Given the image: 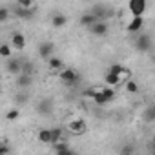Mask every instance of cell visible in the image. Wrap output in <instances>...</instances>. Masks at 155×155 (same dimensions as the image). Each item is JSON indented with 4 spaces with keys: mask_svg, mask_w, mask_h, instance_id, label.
<instances>
[{
    "mask_svg": "<svg viewBox=\"0 0 155 155\" xmlns=\"http://www.w3.org/2000/svg\"><path fill=\"white\" fill-rule=\"evenodd\" d=\"M51 24H53V28H64V26H68V17L57 13L51 17Z\"/></svg>",
    "mask_w": 155,
    "mask_h": 155,
    "instance_id": "cell-17",
    "label": "cell"
},
{
    "mask_svg": "<svg viewBox=\"0 0 155 155\" xmlns=\"http://www.w3.org/2000/svg\"><path fill=\"white\" fill-rule=\"evenodd\" d=\"M148 9V0H130L128 2V11L133 17H144Z\"/></svg>",
    "mask_w": 155,
    "mask_h": 155,
    "instance_id": "cell-3",
    "label": "cell"
},
{
    "mask_svg": "<svg viewBox=\"0 0 155 155\" xmlns=\"http://www.w3.org/2000/svg\"><path fill=\"white\" fill-rule=\"evenodd\" d=\"M135 49L140 51V53H148L151 49V37L148 33H140L139 31V37L135 38Z\"/></svg>",
    "mask_w": 155,
    "mask_h": 155,
    "instance_id": "cell-4",
    "label": "cell"
},
{
    "mask_svg": "<svg viewBox=\"0 0 155 155\" xmlns=\"http://www.w3.org/2000/svg\"><path fill=\"white\" fill-rule=\"evenodd\" d=\"M22 58H15V57H9L8 62H6V71L11 73V75H18L20 69H22Z\"/></svg>",
    "mask_w": 155,
    "mask_h": 155,
    "instance_id": "cell-10",
    "label": "cell"
},
{
    "mask_svg": "<svg viewBox=\"0 0 155 155\" xmlns=\"http://www.w3.org/2000/svg\"><path fill=\"white\" fill-rule=\"evenodd\" d=\"M11 48L17 51H22L26 48V37L24 33H13L11 35Z\"/></svg>",
    "mask_w": 155,
    "mask_h": 155,
    "instance_id": "cell-14",
    "label": "cell"
},
{
    "mask_svg": "<svg viewBox=\"0 0 155 155\" xmlns=\"http://www.w3.org/2000/svg\"><path fill=\"white\" fill-rule=\"evenodd\" d=\"M144 120L146 122H153L155 120V106H148L144 110Z\"/></svg>",
    "mask_w": 155,
    "mask_h": 155,
    "instance_id": "cell-22",
    "label": "cell"
},
{
    "mask_svg": "<svg viewBox=\"0 0 155 155\" xmlns=\"http://www.w3.org/2000/svg\"><path fill=\"white\" fill-rule=\"evenodd\" d=\"M124 84H126V91H128V93H137V91H139V86H137L133 81L128 79V81H124Z\"/></svg>",
    "mask_w": 155,
    "mask_h": 155,
    "instance_id": "cell-25",
    "label": "cell"
},
{
    "mask_svg": "<svg viewBox=\"0 0 155 155\" xmlns=\"http://www.w3.org/2000/svg\"><path fill=\"white\" fill-rule=\"evenodd\" d=\"M28 101H29V95H28V93H24V91H20V93L17 95V99H15V102H17V104H26Z\"/></svg>",
    "mask_w": 155,
    "mask_h": 155,
    "instance_id": "cell-26",
    "label": "cell"
},
{
    "mask_svg": "<svg viewBox=\"0 0 155 155\" xmlns=\"http://www.w3.org/2000/svg\"><path fill=\"white\" fill-rule=\"evenodd\" d=\"M142 28H144V17H133L130 20V24L126 26V31L128 33H139Z\"/></svg>",
    "mask_w": 155,
    "mask_h": 155,
    "instance_id": "cell-12",
    "label": "cell"
},
{
    "mask_svg": "<svg viewBox=\"0 0 155 155\" xmlns=\"http://www.w3.org/2000/svg\"><path fill=\"white\" fill-rule=\"evenodd\" d=\"M110 73L117 75L120 82L128 81V79H130V75H131V71H130L128 68H124L122 64H111V66H110Z\"/></svg>",
    "mask_w": 155,
    "mask_h": 155,
    "instance_id": "cell-7",
    "label": "cell"
},
{
    "mask_svg": "<svg viewBox=\"0 0 155 155\" xmlns=\"http://www.w3.org/2000/svg\"><path fill=\"white\" fill-rule=\"evenodd\" d=\"M17 6H20V8H33V0H17Z\"/></svg>",
    "mask_w": 155,
    "mask_h": 155,
    "instance_id": "cell-28",
    "label": "cell"
},
{
    "mask_svg": "<svg viewBox=\"0 0 155 155\" xmlns=\"http://www.w3.org/2000/svg\"><path fill=\"white\" fill-rule=\"evenodd\" d=\"M49 130H51V142H57L62 139V135H64L62 128H49Z\"/></svg>",
    "mask_w": 155,
    "mask_h": 155,
    "instance_id": "cell-23",
    "label": "cell"
},
{
    "mask_svg": "<svg viewBox=\"0 0 155 155\" xmlns=\"http://www.w3.org/2000/svg\"><path fill=\"white\" fill-rule=\"evenodd\" d=\"M120 153H133V148H131V146H124V148L120 150Z\"/></svg>",
    "mask_w": 155,
    "mask_h": 155,
    "instance_id": "cell-30",
    "label": "cell"
},
{
    "mask_svg": "<svg viewBox=\"0 0 155 155\" xmlns=\"http://www.w3.org/2000/svg\"><path fill=\"white\" fill-rule=\"evenodd\" d=\"M18 117H20V111H18V110H9V111L6 113V119H8V120H17Z\"/></svg>",
    "mask_w": 155,
    "mask_h": 155,
    "instance_id": "cell-27",
    "label": "cell"
},
{
    "mask_svg": "<svg viewBox=\"0 0 155 155\" xmlns=\"http://www.w3.org/2000/svg\"><path fill=\"white\" fill-rule=\"evenodd\" d=\"M29 86H31V75L29 73H18V77H17V88L26 90Z\"/></svg>",
    "mask_w": 155,
    "mask_h": 155,
    "instance_id": "cell-15",
    "label": "cell"
},
{
    "mask_svg": "<svg viewBox=\"0 0 155 155\" xmlns=\"http://www.w3.org/2000/svg\"><path fill=\"white\" fill-rule=\"evenodd\" d=\"M51 151H55V153H62V155L73 153L71 146H69L68 140H64V139H60V140H57V142H51Z\"/></svg>",
    "mask_w": 155,
    "mask_h": 155,
    "instance_id": "cell-11",
    "label": "cell"
},
{
    "mask_svg": "<svg viewBox=\"0 0 155 155\" xmlns=\"http://www.w3.org/2000/svg\"><path fill=\"white\" fill-rule=\"evenodd\" d=\"M11 13L20 18V20H29L33 17V9L31 8H20V6H15V9H11Z\"/></svg>",
    "mask_w": 155,
    "mask_h": 155,
    "instance_id": "cell-13",
    "label": "cell"
},
{
    "mask_svg": "<svg viewBox=\"0 0 155 155\" xmlns=\"http://www.w3.org/2000/svg\"><path fill=\"white\" fill-rule=\"evenodd\" d=\"M55 49H57L55 42H51V40H42V42L38 44V57L44 58V60H48V58L55 53Z\"/></svg>",
    "mask_w": 155,
    "mask_h": 155,
    "instance_id": "cell-6",
    "label": "cell"
},
{
    "mask_svg": "<svg viewBox=\"0 0 155 155\" xmlns=\"http://www.w3.org/2000/svg\"><path fill=\"white\" fill-rule=\"evenodd\" d=\"M97 20H99V18H97V17H95L91 11L84 13V15L79 18V22H81V26H82V28H90V26H91V24H95Z\"/></svg>",
    "mask_w": 155,
    "mask_h": 155,
    "instance_id": "cell-16",
    "label": "cell"
},
{
    "mask_svg": "<svg viewBox=\"0 0 155 155\" xmlns=\"http://www.w3.org/2000/svg\"><path fill=\"white\" fill-rule=\"evenodd\" d=\"M86 95H91V99L99 104V106H106L110 104L113 99H115V91L111 88H104V90H91V91H86Z\"/></svg>",
    "mask_w": 155,
    "mask_h": 155,
    "instance_id": "cell-1",
    "label": "cell"
},
{
    "mask_svg": "<svg viewBox=\"0 0 155 155\" xmlns=\"http://www.w3.org/2000/svg\"><path fill=\"white\" fill-rule=\"evenodd\" d=\"M9 151H11V148H9V146H6V144H0V155L9 153Z\"/></svg>",
    "mask_w": 155,
    "mask_h": 155,
    "instance_id": "cell-29",
    "label": "cell"
},
{
    "mask_svg": "<svg viewBox=\"0 0 155 155\" xmlns=\"http://www.w3.org/2000/svg\"><path fill=\"white\" fill-rule=\"evenodd\" d=\"M104 82H106L108 86H113V88H115V86H119V84H122V82L119 81V77H117V75H113V73H110V71H108V73H106V77H104Z\"/></svg>",
    "mask_w": 155,
    "mask_h": 155,
    "instance_id": "cell-20",
    "label": "cell"
},
{
    "mask_svg": "<svg viewBox=\"0 0 155 155\" xmlns=\"http://www.w3.org/2000/svg\"><path fill=\"white\" fill-rule=\"evenodd\" d=\"M88 29H90V33L95 35V37H104V35H108V24H106V20H97V22L91 24Z\"/></svg>",
    "mask_w": 155,
    "mask_h": 155,
    "instance_id": "cell-9",
    "label": "cell"
},
{
    "mask_svg": "<svg viewBox=\"0 0 155 155\" xmlns=\"http://www.w3.org/2000/svg\"><path fill=\"white\" fill-rule=\"evenodd\" d=\"M68 131H71L73 135H81L86 131V120L82 119H75V120H69L68 122Z\"/></svg>",
    "mask_w": 155,
    "mask_h": 155,
    "instance_id": "cell-8",
    "label": "cell"
},
{
    "mask_svg": "<svg viewBox=\"0 0 155 155\" xmlns=\"http://www.w3.org/2000/svg\"><path fill=\"white\" fill-rule=\"evenodd\" d=\"M48 62H49V68H51L53 71H60V69L64 68V62H62L58 57H55V55H51V57L48 58Z\"/></svg>",
    "mask_w": 155,
    "mask_h": 155,
    "instance_id": "cell-18",
    "label": "cell"
},
{
    "mask_svg": "<svg viewBox=\"0 0 155 155\" xmlns=\"http://www.w3.org/2000/svg\"><path fill=\"white\" fill-rule=\"evenodd\" d=\"M13 53V48L9 44H0V57L2 58H9Z\"/></svg>",
    "mask_w": 155,
    "mask_h": 155,
    "instance_id": "cell-21",
    "label": "cell"
},
{
    "mask_svg": "<svg viewBox=\"0 0 155 155\" xmlns=\"http://www.w3.org/2000/svg\"><path fill=\"white\" fill-rule=\"evenodd\" d=\"M9 17H11V11H9V8L0 6V24H2V22H8V20H9Z\"/></svg>",
    "mask_w": 155,
    "mask_h": 155,
    "instance_id": "cell-24",
    "label": "cell"
},
{
    "mask_svg": "<svg viewBox=\"0 0 155 155\" xmlns=\"http://www.w3.org/2000/svg\"><path fill=\"white\" fill-rule=\"evenodd\" d=\"M53 108H55V101H53L51 97H44V99H40L38 104H37V113L42 115V117H48V115H51Z\"/></svg>",
    "mask_w": 155,
    "mask_h": 155,
    "instance_id": "cell-5",
    "label": "cell"
},
{
    "mask_svg": "<svg viewBox=\"0 0 155 155\" xmlns=\"http://www.w3.org/2000/svg\"><path fill=\"white\" fill-rule=\"evenodd\" d=\"M37 137H38V140L42 142V144H51V130H40L38 133H37Z\"/></svg>",
    "mask_w": 155,
    "mask_h": 155,
    "instance_id": "cell-19",
    "label": "cell"
},
{
    "mask_svg": "<svg viewBox=\"0 0 155 155\" xmlns=\"http://www.w3.org/2000/svg\"><path fill=\"white\" fill-rule=\"evenodd\" d=\"M58 77H60V81H62V84H66V86H69V88H73V86H77V82H79V73H77L75 69H71V68H62L60 71H58Z\"/></svg>",
    "mask_w": 155,
    "mask_h": 155,
    "instance_id": "cell-2",
    "label": "cell"
}]
</instances>
